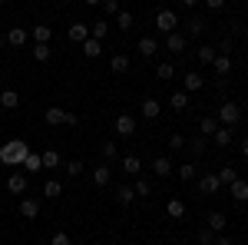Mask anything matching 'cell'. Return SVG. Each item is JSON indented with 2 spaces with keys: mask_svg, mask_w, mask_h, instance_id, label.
<instances>
[{
  "mask_svg": "<svg viewBox=\"0 0 248 245\" xmlns=\"http://www.w3.org/2000/svg\"><path fill=\"white\" fill-rule=\"evenodd\" d=\"M43 119H46L50 126H77L79 123L77 113H66V110H60V106H50V110L43 113Z\"/></svg>",
  "mask_w": 248,
  "mask_h": 245,
  "instance_id": "3957f363",
  "label": "cell"
},
{
  "mask_svg": "<svg viewBox=\"0 0 248 245\" xmlns=\"http://www.w3.org/2000/svg\"><path fill=\"white\" fill-rule=\"evenodd\" d=\"M222 126H238L242 123V106L238 103H232V99H225L222 106H218V116H215Z\"/></svg>",
  "mask_w": 248,
  "mask_h": 245,
  "instance_id": "7a4b0ae2",
  "label": "cell"
},
{
  "mask_svg": "<svg viewBox=\"0 0 248 245\" xmlns=\"http://www.w3.org/2000/svg\"><path fill=\"white\" fill-rule=\"evenodd\" d=\"M179 3H182L186 10H192V7H199V0H179Z\"/></svg>",
  "mask_w": 248,
  "mask_h": 245,
  "instance_id": "db71d44e",
  "label": "cell"
},
{
  "mask_svg": "<svg viewBox=\"0 0 248 245\" xmlns=\"http://www.w3.org/2000/svg\"><path fill=\"white\" fill-rule=\"evenodd\" d=\"M7 43H10V47H23V43H27V30H23V27H14V30L7 33Z\"/></svg>",
  "mask_w": 248,
  "mask_h": 245,
  "instance_id": "f546056e",
  "label": "cell"
},
{
  "mask_svg": "<svg viewBox=\"0 0 248 245\" xmlns=\"http://www.w3.org/2000/svg\"><path fill=\"white\" fill-rule=\"evenodd\" d=\"M133 189H136V196L142 199V196H149V192H153V182H149V179H136Z\"/></svg>",
  "mask_w": 248,
  "mask_h": 245,
  "instance_id": "60d3db41",
  "label": "cell"
},
{
  "mask_svg": "<svg viewBox=\"0 0 248 245\" xmlns=\"http://www.w3.org/2000/svg\"><path fill=\"white\" fill-rule=\"evenodd\" d=\"M0 106H3V110H17L20 106V93L17 90H0Z\"/></svg>",
  "mask_w": 248,
  "mask_h": 245,
  "instance_id": "8fae6325",
  "label": "cell"
},
{
  "mask_svg": "<svg viewBox=\"0 0 248 245\" xmlns=\"http://www.w3.org/2000/svg\"><path fill=\"white\" fill-rule=\"evenodd\" d=\"M218 47H222V53H225V57H229V53H232V47H235V43H232V40H222V43H218Z\"/></svg>",
  "mask_w": 248,
  "mask_h": 245,
  "instance_id": "f907efd6",
  "label": "cell"
},
{
  "mask_svg": "<svg viewBox=\"0 0 248 245\" xmlns=\"http://www.w3.org/2000/svg\"><path fill=\"white\" fill-rule=\"evenodd\" d=\"M175 27H179V17H175L172 10H159V14H155V30H159V33H172Z\"/></svg>",
  "mask_w": 248,
  "mask_h": 245,
  "instance_id": "277c9868",
  "label": "cell"
},
{
  "mask_svg": "<svg viewBox=\"0 0 248 245\" xmlns=\"http://www.w3.org/2000/svg\"><path fill=\"white\" fill-rule=\"evenodd\" d=\"M109 70H113L116 76H123L126 70H129V57H126V53H116V57L109 60Z\"/></svg>",
  "mask_w": 248,
  "mask_h": 245,
  "instance_id": "ffe728a7",
  "label": "cell"
},
{
  "mask_svg": "<svg viewBox=\"0 0 248 245\" xmlns=\"http://www.w3.org/2000/svg\"><path fill=\"white\" fill-rule=\"evenodd\" d=\"M23 169H27V172H40V169H43V159H40V152H27V159H23Z\"/></svg>",
  "mask_w": 248,
  "mask_h": 245,
  "instance_id": "83f0119b",
  "label": "cell"
},
{
  "mask_svg": "<svg viewBox=\"0 0 248 245\" xmlns=\"http://www.w3.org/2000/svg\"><path fill=\"white\" fill-rule=\"evenodd\" d=\"M20 215H23V219H37L40 215V202L37 199H23V202H20Z\"/></svg>",
  "mask_w": 248,
  "mask_h": 245,
  "instance_id": "e0dca14e",
  "label": "cell"
},
{
  "mask_svg": "<svg viewBox=\"0 0 248 245\" xmlns=\"http://www.w3.org/2000/svg\"><path fill=\"white\" fill-rule=\"evenodd\" d=\"M90 179H93L96 189H106V186H109V179H113V169H109V166H96Z\"/></svg>",
  "mask_w": 248,
  "mask_h": 245,
  "instance_id": "52a82bcc",
  "label": "cell"
},
{
  "mask_svg": "<svg viewBox=\"0 0 248 245\" xmlns=\"http://www.w3.org/2000/svg\"><path fill=\"white\" fill-rule=\"evenodd\" d=\"M205 7H209L212 14H218V10H225V0H202Z\"/></svg>",
  "mask_w": 248,
  "mask_h": 245,
  "instance_id": "681fc988",
  "label": "cell"
},
{
  "mask_svg": "<svg viewBox=\"0 0 248 245\" xmlns=\"http://www.w3.org/2000/svg\"><path fill=\"white\" fill-rule=\"evenodd\" d=\"M166 50H169V53H182V50H186V37H182L179 30L166 33Z\"/></svg>",
  "mask_w": 248,
  "mask_h": 245,
  "instance_id": "ba28073f",
  "label": "cell"
},
{
  "mask_svg": "<svg viewBox=\"0 0 248 245\" xmlns=\"http://www.w3.org/2000/svg\"><path fill=\"white\" fill-rule=\"evenodd\" d=\"M133 23H136L133 14H126V10H119V14H116V27H119L123 33H126V30H133Z\"/></svg>",
  "mask_w": 248,
  "mask_h": 245,
  "instance_id": "1f68e13d",
  "label": "cell"
},
{
  "mask_svg": "<svg viewBox=\"0 0 248 245\" xmlns=\"http://www.w3.org/2000/svg\"><path fill=\"white\" fill-rule=\"evenodd\" d=\"M155 76H159V80H172V76H175V66H172V63H159Z\"/></svg>",
  "mask_w": 248,
  "mask_h": 245,
  "instance_id": "b9f144b4",
  "label": "cell"
},
{
  "mask_svg": "<svg viewBox=\"0 0 248 245\" xmlns=\"http://www.w3.org/2000/svg\"><path fill=\"white\" fill-rule=\"evenodd\" d=\"M27 152H30V146H27L23 139H10V143L0 146V163H3V166H23Z\"/></svg>",
  "mask_w": 248,
  "mask_h": 245,
  "instance_id": "6da1fadb",
  "label": "cell"
},
{
  "mask_svg": "<svg viewBox=\"0 0 248 245\" xmlns=\"http://www.w3.org/2000/svg\"><path fill=\"white\" fill-rule=\"evenodd\" d=\"M238 152H242V156H245V159H248V136H245V139H242V143H238Z\"/></svg>",
  "mask_w": 248,
  "mask_h": 245,
  "instance_id": "f5cc1de1",
  "label": "cell"
},
{
  "mask_svg": "<svg viewBox=\"0 0 248 245\" xmlns=\"http://www.w3.org/2000/svg\"><path fill=\"white\" fill-rule=\"evenodd\" d=\"M83 53H86L90 60H96L99 53H103V40H96V37H86V40H83Z\"/></svg>",
  "mask_w": 248,
  "mask_h": 245,
  "instance_id": "5bb4252c",
  "label": "cell"
},
{
  "mask_svg": "<svg viewBox=\"0 0 248 245\" xmlns=\"http://www.w3.org/2000/svg\"><path fill=\"white\" fill-rule=\"evenodd\" d=\"M70 245H83V242H70Z\"/></svg>",
  "mask_w": 248,
  "mask_h": 245,
  "instance_id": "6f0895ef",
  "label": "cell"
},
{
  "mask_svg": "<svg viewBox=\"0 0 248 245\" xmlns=\"http://www.w3.org/2000/svg\"><path fill=\"white\" fill-rule=\"evenodd\" d=\"M153 172H155V176H169V172H172V163L166 159V156H155V159H153Z\"/></svg>",
  "mask_w": 248,
  "mask_h": 245,
  "instance_id": "4dcf8cb0",
  "label": "cell"
},
{
  "mask_svg": "<svg viewBox=\"0 0 248 245\" xmlns=\"http://www.w3.org/2000/svg\"><path fill=\"white\" fill-rule=\"evenodd\" d=\"M116 152H119V146H116L113 139H106V143L99 146V156H103V159H116Z\"/></svg>",
  "mask_w": 248,
  "mask_h": 245,
  "instance_id": "ab89813d",
  "label": "cell"
},
{
  "mask_svg": "<svg viewBox=\"0 0 248 245\" xmlns=\"http://www.w3.org/2000/svg\"><path fill=\"white\" fill-rule=\"evenodd\" d=\"M113 126H116V132H119V136H133V132H136V119L129 113H123V116H116Z\"/></svg>",
  "mask_w": 248,
  "mask_h": 245,
  "instance_id": "8992f818",
  "label": "cell"
},
{
  "mask_svg": "<svg viewBox=\"0 0 248 245\" xmlns=\"http://www.w3.org/2000/svg\"><path fill=\"white\" fill-rule=\"evenodd\" d=\"M66 172H70V176H83V159H70V163H66Z\"/></svg>",
  "mask_w": 248,
  "mask_h": 245,
  "instance_id": "bcb514c9",
  "label": "cell"
},
{
  "mask_svg": "<svg viewBox=\"0 0 248 245\" xmlns=\"http://www.w3.org/2000/svg\"><path fill=\"white\" fill-rule=\"evenodd\" d=\"M195 176H199L195 163H182V166H179V179H182V182H189V179H195Z\"/></svg>",
  "mask_w": 248,
  "mask_h": 245,
  "instance_id": "74e56055",
  "label": "cell"
},
{
  "mask_svg": "<svg viewBox=\"0 0 248 245\" xmlns=\"http://www.w3.org/2000/svg\"><path fill=\"white\" fill-rule=\"evenodd\" d=\"M3 3H7V0H0V7H3Z\"/></svg>",
  "mask_w": 248,
  "mask_h": 245,
  "instance_id": "680465c9",
  "label": "cell"
},
{
  "mask_svg": "<svg viewBox=\"0 0 248 245\" xmlns=\"http://www.w3.org/2000/svg\"><path fill=\"white\" fill-rule=\"evenodd\" d=\"M43 196H46V199H60V196H63V182H60V179H46V182H43Z\"/></svg>",
  "mask_w": 248,
  "mask_h": 245,
  "instance_id": "7402d4cb",
  "label": "cell"
},
{
  "mask_svg": "<svg viewBox=\"0 0 248 245\" xmlns=\"http://www.w3.org/2000/svg\"><path fill=\"white\" fill-rule=\"evenodd\" d=\"M212 242H215V232H212L209 226L199 229V245H212Z\"/></svg>",
  "mask_w": 248,
  "mask_h": 245,
  "instance_id": "ee69618b",
  "label": "cell"
},
{
  "mask_svg": "<svg viewBox=\"0 0 248 245\" xmlns=\"http://www.w3.org/2000/svg\"><path fill=\"white\" fill-rule=\"evenodd\" d=\"M40 159H43L46 169H57V166H60V152L57 149H43V152H40Z\"/></svg>",
  "mask_w": 248,
  "mask_h": 245,
  "instance_id": "d6a6232c",
  "label": "cell"
},
{
  "mask_svg": "<svg viewBox=\"0 0 248 245\" xmlns=\"http://www.w3.org/2000/svg\"><path fill=\"white\" fill-rule=\"evenodd\" d=\"M66 37L73 40V43H83V40L90 37V27H86V23H73V27L66 30Z\"/></svg>",
  "mask_w": 248,
  "mask_h": 245,
  "instance_id": "ac0fdd59",
  "label": "cell"
},
{
  "mask_svg": "<svg viewBox=\"0 0 248 245\" xmlns=\"http://www.w3.org/2000/svg\"><path fill=\"white\" fill-rule=\"evenodd\" d=\"M169 106H172V110H179V113H182V110H189V93H186V90L169 93Z\"/></svg>",
  "mask_w": 248,
  "mask_h": 245,
  "instance_id": "7c38bea8",
  "label": "cell"
},
{
  "mask_svg": "<svg viewBox=\"0 0 248 245\" xmlns=\"http://www.w3.org/2000/svg\"><path fill=\"white\" fill-rule=\"evenodd\" d=\"M202 30H205V23H202L199 17H192L189 20V37H202Z\"/></svg>",
  "mask_w": 248,
  "mask_h": 245,
  "instance_id": "7bdbcfd3",
  "label": "cell"
},
{
  "mask_svg": "<svg viewBox=\"0 0 248 245\" xmlns=\"http://www.w3.org/2000/svg\"><path fill=\"white\" fill-rule=\"evenodd\" d=\"M155 50H159V40L155 37H142L139 40V53H142V57H155Z\"/></svg>",
  "mask_w": 248,
  "mask_h": 245,
  "instance_id": "cb8c5ba5",
  "label": "cell"
},
{
  "mask_svg": "<svg viewBox=\"0 0 248 245\" xmlns=\"http://www.w3.org/2000/svg\"><path fill=\"white\" fill-rule=\"evenodd\" d=\"M30 37H33V43H50V40H53V30H50L46 23H37Z\"/></svg>",
  "mask_w": 248,
  "mask_h": 245,
  "instance_id": "d6986e66",
  "label": "cell"
},
{
  "mask_svg": "<svg viewBox=\"0 0 248 245\" xmlns=\"http://www.w3.org/2000/svg\"><path fill=\"white\" fill-rule=\"evenodd\" d=\"M245 76H248V70H245Z\"/></svg>",
  "mask_w": 248,
  "mask_h": 245,
  "instance_id": "91938a15",
  "label": "cell"
},
{
  "mask_svg": "<svg viewBox=\"0 0 248 245\" xmlns=\"http://www.w3.org/2000/svg\"><path fill=\"white\" fill-rule=\"evenodd\" d=\"M166 212H169L172 219H182V215H186V202H182V199H169Z\"/></svg>",
  "mask_w": 248,
  "mask_h": 245,
  "instance_id": "836d02e7",
  "label": "cell"
},
{
  "mask_svg": "<svg viewBox=\"0 0 248 245\" xmlns=\"http://www.w3.org/2000/svg\"><path fill=\"white\" fill-rule=\"evenodd\" d=\"M7 189H10V192H14V196H23V192H27V176H10V179H7Z\"/></svg>",
  "mask_w": 248,
  "mask_h": 245,
  "instance_id": "603a6c76",
  "label": "cell"
},
{
  "mask_svg": "<svg viewBox=\"0 0 248 245\" xmlns=\"http://www.w3.org/2000/svg\"><path fill=\"white\" fill-rule=\"evenodd\" d=\"M116 199H119L123 206H133V202L139 199V196H136V189L129 186V182H126V186H119V189H116Z\"/></svg>",
  "mask_w": 248,
  "mask_h": 245,
  "instance_id": "2e32d148",
  "label": "cell"
},
{
  "mask_svg": "<svg viewBox=\"0 0 248 245\" xmlns=\"http://www.w3.org/2000/svg\"><path fill=\"white\" fill-rule=\"evenodd\" d=\"M186 93H199L202 86H205V80H202V73H195V70H186Z\"/></svg>",
  "mask_w": 248,
  "mask_h": 245,
  "instance_id": "9c48e42d",
  "label": "cell"
},
{
  "mask_svg": "<svg viewBox=\"0 0 248 245\" xmlns=\"http://www.w3.org/2000/svg\"><path fill=\"white\" fill-rule=\"evenodd\" d=\"M103 14L106 17H116L119 14V0H103Z\"/></svg>",
  "mask_w": 248,
  "mask_h": 245,
  "instance_id": "f6af8a7d",
  "label": "cell"
},
{
  "mask_svg": "<svg viewBox=\"0 0 248 245\" xmlns=\"http://www.w3.org/2000/svg\"><path fill=\"white\" fill-rule=\"evenodd\" d=\"M229 192H232L235 202H248V182H245V179H235V182L229 186Z\"/></svg>",
  "mask_w": 248,
  "mask_h": 245,
  "instance_id": "30bf717a",
  "label": "cell"
},
{
  "mask_svg": "<svg viewBox=\"0 0 248 245\" xmlns=\"http://www.w3.org/2000/svg\"><path fill=\"white\" fill-rule=\"evenodd\" d=\"M209 229L218 235V232L225 229V215H222V212H209Z\"/></svg>",
  "mask_w": 248,
  "mask_h": 245,
  "instance_id": "d590c367",
  "label": "cell"
},
{
  "mask_svg": "<svg viewBox=\"0 0 248 245\" xmlns=\"http://www.w3.org/2000/svg\"><path fill=\"white\" fill-rule=\"evenodd\" d=\"M86 3H90V7H96V3H103V0H86Z\"/></svg>",
  "mask_w": 248,
  "mask_h": 245,
  "instance_id": "9f6ffc18",
  "label": "cell"
},
{
  "mask_svg": "<svg viewBox=\"0 0 248 245\" xmlns=\"http://www.w3.org/2000/svg\"><path fill=\"white\" fill-rule=\"evenodd\" d=\"M73 239L66 235V232H53V239H50V245H70Z\"/></svg>",
  "mask_w": 248,
  "mask_h": 245,
  "instance_id": "c3c4849f",
  "label": "cell"
},
{
  "mask_svg": "<svg viewBox=\"0 0 248 245\" xmlns=\"http://www.w3.org/2000/svg\"><path fill=\"white\" fill-rule=\"evenodd\" d=\"M189 149L195 152V156H202V152L209 149V139H205V136H192V139H189Z\"/></svg>",
  "mask_w": 248,
  "mask_h": 245,
  "instance_id": "e575fe53",
  "label": "cell"
},
{
  "mask_svg": "<svg viewBox=\"0 0 248 245\" xmlns=\"http://www.w3.org/2000/svg\"><path fill=\"white\" fill-rule=\"evenodd\" d=\"M212 70H215V73H222V76H225V73L232 70V57H225V53H218V57L212 60Z\"/></svg>",
  "mask_w": 248,
  "mask_h": 245,
  "instance_id": "4316f807",
  "label": "cell"
},
{
  "mask_svg": "<svg viewBox=\"0 0 248 245\" xmlns=\"http://www.w3.org/2000/svg\"><path fill=\"white\" fill-rule=\"evenodd\" d=\"M215 176H218V182H222V186H232V182L238 179V172H235V166H222V169L215 172Z\"/></svg>",
  "mask_w": 248,
  "mask_h": 245,
  "instance_id": "f1b7e54d",
  "label": "cell"
},
{
  "mask_svg": "<svg viewBox=\"0 0 248 245\" xmlns=\"http://www.w3.org/2000/svg\"><path fill=\"white\" fill-rule=\"evenodd\" d=\"M106 33H109V27H106V20H96L93 27H90V37H96V40H106Z\"/></svg>",
  "mask_w": 248,
  "mask_h": 245,
  "instance_id": "f35d334b",
  "label": "cell"
},
{
  "mask_svg": "<svg viewBox=\"0 0 248 245\" xmlns=\"http://www.w3.org/2000/svg\"><path fill=\"white\" fill-rule=\"evenodd\" d=\"M50 53H53V50H50V43H37V47H33V60H37V63H46Z\"/></svg>",
  "mask_w": 248,
  "mask_h": 245,
  "instance_id": "8d00e7d4",
  "label": "cell"
},
{
  "mask_svg": "<svg viewBox=\"0 0 248 245\" xmlns=\"http://www.w3.org/2000/svg\"><path fill=\"white\" fill-rule=\"evenodd\" d=\"M3 47H7V37H0V50H3Z\"/></svg>",
  "mask_w": 248,
  "mask_h": 245,
  "instance_id": "11a10c76",
  "label": "cell"
},
{
  "mask_svg": "<svg viewBox=\"0 0 248 245\" xmlns=\"http://www.w3.org/2000/svg\"><path fill=\"white\" fill-rule=\"evenodd\" d=\"M218 189H222V182H218V176H215V172H205V176L199 179V192H202V196H215Z\"/></svg>",
  "mask_w": 248,
  "mask_h": 245,
  "instance_id": "5b68a950",
  "label": "cell"
},
{
  "mask_svg": "<svg viewBox=\"0 0 248 245\" xmlns=\"http://www.w3.org/2000/svg\"><path fill=\"white\" fill-rule=\"evenodd\" d=\"M195 57H199V63H212V60L218 57V50H215V43H202Z\"/></svg>",
  "mask_w": 248,
  "mask_h": 245,
  "instance_id": "d4e9b609",
  "label": "cell"
},
{
  "mask_svg": "<svg viewBox=\"0 0 248 245\" xmlns=\"http://www.w3.org/2000/svg\"><path fill=\"white\" fill-rule=\"evenodd\" d=\"M159 113H162V103H159V99H146V103H142V116H146V119H159Z\"/></svg>",
  "mask_w": 248,
  "mask_h": 245,
  "instance_id": "484cf974",
  "label": "cell"
},
{
  "mask_svg": "<svg viewBox=\"0 0 248 245\" xmlns=\"http://www.w3.org/2000/svg\"><path fill=\"white\" fill-rule=\"evenodd\" d=\"M182 146H186V136H182V132H172L169 136V149H182Z\"/></svg>",
  "mask_w": 248,
  "mask_h": 245,
  "instance_id": "7dc6e473",
  "label": "cell"
},
{
  "mask_svg": "<svg viewBox=\"0 0 248 245\" xmlns=\"http://www.w3.org/2000/svg\"><path fill=\"white\" fill-rule=\"evenodd\" d=\"M215 130H218V119H215V116H205V119H199V136L212 139V136H215Z\"/></svg>",
  "mask_w": 248,
  "mask_h": 245,
  "instance_id": "9a60e30c",
  "label": "cell"
},
{
  "mask_svg": "<svg viewBox=\"0 0 248 245\" xmlns=\"http://www.w3.org/2000/svg\"><path fill=\"white\" fill-rule=\"evenodd\" d=\"M212 245H235V242H232L229 235H218V239H215V242H212Z\"/></svg>",
  "mask_w": 248,
  "mask_h": 245,
  "instance_id": "816d5d0a",
  "label": "cell"
},
{
  "mask_svg": "<svg viewBox=\"0 0 248 245\" xmlns=\"http://www.w3.org/2000/svg\"><path fill=\"white\" fill-rule=\"evenodd\" d=\"M123 172H126V176H139V172H142V159H139V156H126V159H123Z\"/></svg>",
  "mask_w": 248,
  "mask_h": 245,
  "instance_id": "44dd1931",
  "label": "cell"
},
{
  "mask_svg": "<svg viewBox=\"0 0 248 245\" xmlns=\"http://www.w3.org/2000/svg\"><path fill=\"white\" fill-rule=\"evenodd\" d=\"M232 136H235V132H232V126H218V130H215V136H212V143L225 149V146H232Z\"/></svg>",
  "mask_w": 248,
  "mask_h": 245,
  "instance_id": "4fadbf2b",
  "label": "cell"
}]
</instances>
